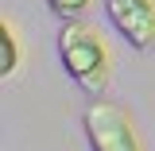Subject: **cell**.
<instances>
[{"mask_svg": "<svg viewBox=\"0 0 155 151\" xmlns=\"http://www.w3.org/2000/svg\"><path fill=\"white\" fill-rule=\"evenodd\" d=\"M58 54H62V66L66 74L74 77L85 93H101L109 85V74H113V58H109V47L93 23L85 19H66L62 31H58Z\"/></svg>", "mask_w": 155, "mask_h": 151, "instance_id": "cell-1", "label": "cell"}, {"mask_svg": "<svg viewBox=\"0 0 155 151\" xmlns=\"http://www.w3.org/2000/svg\"><path fill=\"white\" fill-rule=\"evenodd\" d=\"M81 124H85V136H89L93 151H143L140 136L132 128V116L113 101H93L81 116Z\"/></svg>", "mask_w": 155, "mask_h": 151, "instance_id": "cell-2", "label": "cell"}, {"mask_svg": "<svg viewBox=\"0 0 155 151\" xmlns=\"http://www.w3.org/2000/svg\"><path fill=\"white\" fill-rule=\"evenodd\" d=\"M105 12L136 51L155 47V0H105Z\"/></svg>", "mask_w": 155, "mask_h": 151, "instance_id": "cell-3", "label": "cell"}, {"mask_svg": "<svg viewBox=\"0 0 155 151\" xmlns=\"http://www.w3.org/2000/svg\"><path fill=\"white\" fill-rule=\"evenodd\" d=\"M0 39H4V62H0V74L12 77L19 70V62H23V47H19V35H16V27H12V19L0 23Z\"/></svg>", "mask_w": 155, "mask_h": 151, "instance_id": "cell-4", "label": "cell"}, {"mask_svg": "<svg viewBox=\"0 0 155 151\" xmlns=\"http://www.w3.org/2000/svg\"><path fill=\"white\" fill-rule=\"evenodd\" d=\"M47 4H51V12H54L58 19H78L93 0H47Z\"/></svg>", "mask_w": 155, "mask_h": 151, "instance_id": "cell-5", "label": "cell"}]
</instances>
